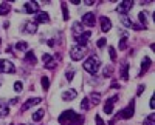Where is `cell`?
Masks as SVG:
<instances>
[{"label":"cell","instance_id":"obj_33","mask_svg":"<svg viewBox=\"0 0 155 125\" xmlns=\"http://www.w3.org/2000/svg\"><path fill=\"white\" fill-rule=\"evenodd\" d=\"M62 12H64V20H68V9L65 3H62Z\"/></svg>","mask_w":155,"mask_h":125},{"label":"cell","instance_id":"obj_12","mask_svg":"<svg viewBox=\"0 0 155 125\" xmlns=\"http://www.w3.org/2000/svg\"><path fill=\"white\" fill-rule=\"evenodd\" d=\"M118 101V96H113V97H110L109 101L106 102V105H104V113L106 114H112L113 113V104Z\"/></svg>","mask_w":155,"mask_h":125},{"label":"cell","instance_id":"obj_14","mask_svg":"<svg viewBox=\"0 0 155 125\" xmlns=\"http://www.w3.org/2000/svg\"><path fill=\"white\" fill-rule=\"evenodd\" d=\"M23 8H25V12L34 14V12H37V9H39V3L37 2H27L23 5Z\"/></svg>","mask_w":155,"mask_h":125},{"label":"cell","instance_id":"obj_16","mask_svg":"<svg viewBox=\"0 0 155 125\" xmlns=\"http://www.w3.org/2000/svg\"><path fill=\"white\" fill-rule=\"evenodd\" d=\"M78 96V93H76V90H67V91H64L62 93V99L64 101H73V99Z\"/></svg>","mask_w":155,"mask_h":125},{"label":"cell","instance_id":"obj_3","mask_svg":"<svg viewBox=\"0 0 155 125\" xmlns=\"http://www.w3.org/2000/svg\"><path fill=\"white\" fill-rule=\"evenodd\" d=\"M78 114L74 113L73 110H67V111H64V113L59 116V123H62V125H65V123H70L74 117H76Z\"/></svg>","mask_w":155,"mask_h":125},{"label":"cell","instance_id":"obj_17","mask_svg":"<svg viewBox=\"0 0 155 125\" xmlns=\"http://www.w3.org/2000/svg\"><path fill=\"white\" fill-rule=\"evenodd\" d=\"M150 67V59L149 57H144L143 59V64H141V71H140V76H144V73L149 70Z\"/></svg>","mask_w":155,"mask_h":125},{"label":"cell","instance_id":"obj_7","mask_svg":"<svg viewBox=\"0 0 155 125\" xmlns=\"http://www.w3.org/2000/svg\"><path fill=\"white\" fill-rule=\"evenodd\" d=\"M90 36H92V33H90V31H84L82 34L74 37V40H76V43L79 45V46H85L87 42H88V39H90Z\"/></svg>","mask_w":155,"mask_h":125},{"label":"cell","instance_id":"obj_9","mask_svg":"<svg viewBox=\"0 0 155 125\" xmlns=\"http://www.w3.org/2000/svg\"><path fill=\"white\" fill-rule=\"evenodd\" d=\"M50 20V16L44 11H37L34 14V23H47Z\"/></svg>","mask_w":155,"mask_h":125},{"label":"cell","instance_id":"obj_11","mask_svg":"<svg viewBox=\"0 0 155 125\" xmlns=\"http://www.w3.org/2000/svg\"><path fill=\"white\" fill-rule=\"evenodd\" d=\"M99 23H101V31H102V33H109V31H110V28H112L110 19H107L106 16H102V17L99 19Z\"/></svg>","mask_w":155,"mask_h":125},{"label":"cell","instance_id":"obj_39","mask_svg":"<svg viewBox=\"0 0 155 125\" xmlns=\"http://www.w3.org/2000/svg\"><path fill=\"white\" fill-rule=\"evenodd\" d=\"M104 45H106V39H99V40H98V46H99V48H102Z\"/></svg>","mask_w":155,"mask_h":125},{"label":"cell","instance_id":"obj_41","mask_svg":"<svg viewBox=\"0 0 155 125\" xmlns=\"http://www.w3.org/2000/svg\"><path fill=\"white\" fill-rule=\"evenodd\" d=\"M84 3H85V5H93L95 2H93V0H85V2H84Z\"/></svg>","mask_w":155,"mask_h":125},{"label":"cell","instance_id":"obj_13","mask_svg":"<svg viewBox=\"0 0 155 125\" xmlns=\"http://www.w3.org/2000/svg\"><path fill=\"white\" fill-rule=\"evenodd\" d=\"M41 102H42V99H41V97H33V99H28V101L22 105V111H27L28 108H31V107H34V105H37V104H41Z\"/></svg>","mask_w":155,"mask_h":125},{"label":"cell","instance_id":"obj_36","mask_svg":"<svg viewBox=\"0 0 155 125\" xmlns=\"http://www.w3.org/2000/svg\"><path fill=\"white\" fill-rule=\"evenodd\" d=\"M95 123H96V125H106V123H104V120H102L98 114L95 116Z\"/></svg>","mask_w":155,"mask_h":125},{"label":"cell","instance_id":"obj_37","mask_svg":"<svg viewBox=\"0 0 155 125\" xmlns=\"http://www.w3.org/2000/svg\"><path fill=\"white\" fill-rule=\"evenodd\" d=\"M110 74H112V68H110V67H107V68L104 70V77H109Z\"/></svg>","mask_w":155,"mask_h":125},{"label":"cell","instance_id":"obj_27","mask_svg":"<svg viewBox=\"0 0 155 125\" xmlns=\"http://www.w3.org/2000/svg\"><path fill=\"white\" fill-rule=\"evenodd\" d=\"M126 46H127V34L124 33L123 34V39L120 40V48L121 49H126Z\"/></svg>","mask_w":155,"mask_h":125},{"label":"cell","instance_id":"obj_15","mask_svg":"<svg viewBox=\"0 0 155 125\" xmlns=\"http://www.w3.org/2000/svg\"><path fill=\"white\" fill-rule=\"evenodd\" d=\"M23 31L25 33H30V34H34L36 31H37V23H34V22H27L23 25Z\"/></svg>","mask_w":155,"mask_h":125},{"label":"cell","instance_id":"obj_20","mask_svg":"<svg viewBox=\"0 0 155 125\" xmlns=\"http://www.w3.org/2000/svg\"><path fill=\"white\" fill-rule=\"evenodd\" d=\"M25 60H27L28 64H31V65H36V62H37V59H36L33 51H28L27 54H25Z\"/></svg>","mask_w":155,"mask_h":125},{"label":"cell","instance_id":"obj_4","mask_svg":"<svg viewBox=\"0 0 155 125\" xmlns=\"http://www.w3.org/2000/svg\"><path fill=\"white\" fill-rule=\"evenodd\" d=\"M134 113H135V102H130L129 104L121 113L118 114V117H123V119H130L132 116H134Z\"/></svg>","mask_w":155,"mask_h":125},{"label":"cell","instance_id":"obj_2","mask_svg":"<svg viewBox=\"0 0 155 125\" xmlns=\"http://www.w3.org/2000/svg\"><path fill=\"white\" fill-rule=\"evenodd\" d=\"M85 53H87V48H85V46L74 45V46H71V49H70V57H71L73 60H81V59H84Z\"/></svg>","mask_w":155,"mask_h":125},{"label":"cell","instance_id":"obj_35","mask_svg":"<svg viewBox=\"0 0 155 125\" xmlns=\"http://www.w3.org/2000/svg\"><path fill=\"white\" fill-rule=\"evenodd\" d=\"M22 88H23V85H22V82H16L14 83V90L19 93V91H22Z\"/></svg>","mask_w":155,"mask_h":125},{"label":"cell","instance_id":"obj_6","mask_svg":"<svg viewBox=\"0 0 155 125\" xmlns=\"http://www.w3.org/2000/svg\"><path fill=\"white\" fill-rule=\"evenodd\" d=\"M132 6H134V2H132V0H124V2H121V3L118 5V8H116V11H118L120 14L126 16L127 12H129V9H130Z\"/></svg>","mask_w":155,"mask_h":125},{"label":"cell","instance_id":"obj_22","mask_svg":"<svg viewBox=\"0 0 155 125\" xmlns=\"http://www.w3.org/2000/svg\"><path fill=\"white\" fill-rule=\"evenodd\" d=\"M8 113H9V108H8V105H6L5 102L0 101V117L8 116Z\"/></svg>","mask_w":155,"mask_h":125},{"label":"cell","instance_id":"obj_26","mask_svg":"<svg viewBox=\"0 0 155 125\" xmlns=\"http://www.w3.org/2000/svg\"><path fill=\"white\" fill-rule=\"evenodd\" d=\"M82 122H84V117H82V116H76V117L70 122V125H82Z\"/></svg>","mask_w":155,"mask_h":125},{"label":"cell","instance_id":"obj_24","mask_svg":"<svg viewBox=\"0 0 155 125\" xmlns=\"http://www.w3.org/2000/svg\"><path fill=\"white\" fill-rule=\"evenodd\" d=\"M121 23L124 25V27H127V28H132L134 27V22L129 19L127 16H121Z\"/></svg>","mask_w":155,"mask_h":125},{"label":"cell","instance_id":"obj_18","mask_svg":"<svg viewBox=\"0 0 155 125\" xmlns=\"http://www.w3.org/2000/svg\"><path fill=\"white\" fill-rule=\"evenodd\" d=\"M121 79L123 80H129V64L124 62L123 67H121Z\"/></svg>","mask_w":155,"mask_h":125},{"label":"cell","instance_id":"obj_10","mask_svg":"<svg viewBox=\"0 0 155 125\" xmlns=\"http://www.w3.org/2000/svg\"><path fill=\"white\" fill-rule=\"evenodd\" d=\"M42 60H44V64H45V68H48V70H54L56 68V60H53L51 54H44L42 56Z\"/></svg>","mask_w":155,"mask_h":125},{"label":"cell","instance_id":"obj_8","mask_svg":"<svg viewBox=\"0 0 155 125\" xmlns=\"http://www.w3.org/2000/svg\"><path fill=\"white\" fill-rule=\"evenodd\" d=\"M82 23L87 25V27H95L96 19H95V14H93V12H85V14L82 16Z\"/></svg>","mask_w":155,"mask_h":125},{"label":"cell","instance_id":"obj_38","mask_svg":"<svg viewBox=\"0 0 155 125\" xmlns=\"http://www.w3.org/2000/svg\"><path fill=\"white\" fill-rule=\"evenodd\" d=\"M73 77H74V71H73V70H71V71H67V79L71 80Z\"/></svg>","mask_w":155,"mask_h":125},{"label":"cell","instance_id":"obj_25","mask_svg":"<svg viewBox=\"0 0 155 125\" xmlns=\"http://www.w3.org/2000/svg\"><path fill=\"white\" fill-rule=\"evenodd\" d=\"M44 114H45V111H44V110H37L36 113L33 114V120H34V122H39V120L44 117Z\"/></svg>","mask_w":155,"mask_h":125},{"label":"cell","instance_id":"obj_29","mask_svg":"<svg viewBox=\"0 0 155 125\" xmlns=\"http://www.w3.org/2000/svg\"><path fill=\"white\" fill-rule=\"evenodd\" d=\"M16 48L19 49V51H25V49L28 48V43H27V42H17Z\"/></svg>","mask_w":155,"mask_h":125},{"label":"cell","instance_id":"obj_19","mask_svg":"<svg viewBox=\"0 0 155 125\" xmlns=\"http://www.w3.org/2000/svg\"><path fill=\"white\" fill-rule=\"evenodd\" d=\"M82 33H84V27H82V25L81 23H74L73 25V36L78 37V36L82 34Z\"/></svg>","mask_w":155,"mask_h":125},{"label":"cell","instance_id":"obj_21","mask_svg":"<svg viewBox=\"0 0 155 125\" xmlns=\"http://www.w3.org/2000/svg\"><path fill=\"white\" fill-rule=\"evenodd\" d=\"M99 101H101V94L99 93H92V94H90V99H88L90 104L96 105V104H99Z\"/></svg>","mask_w":155,"mask_h":125},{"label":"cell","instance_id":"obj_1","mask_svg":"<svg viewBox=\"0 0 155 125\" xmlns=\"http://www.w3.org/2000/svg\"><path fill=\"white\" fill-rule=\"evenodd\" d=\"M99 67H101V60H99V57H96V56H90V57L84 62V70H85L87 73H90V74H96L98 70H99Z\"/></svg>","mask_w":155,"mask_h":125},{"label":"cell","instance_id":"obj_5","mask_svg":"<svg viewBox=\"0 0 155 125\" xmlns=\"http://www.w3.org/2000/svg\"><path fill=\"white\" fill-rule=\"evenodd\" d=\"M14 71H16V67L12 65V62L6 59L0 60V73H14Z\"/></svg>","mask_w":155,"mask_h":125},{"label":"cell","instance_id":"obj_30","mask_svg":"<svg viewBox=\"0 0 155 125\" xmlns=\"http://www.w3.org/2000/svg\"><path fill=\"white\" fill-rule=\"evenodd\" d=\"M41 82H42V88H44V90H48V86H50V79L44 76V77L41 79Z\"/></svg>","mask_w":155,"mask_h":125},{"label":"cell","instance_id":"obj_23","mask_svg":"<svg viewBox=\"0 0 155 125\" xmlns=\"http://www.w3.org/2000/svg\"><path fill=\"white\" fill-rule=\"evenodd\" d=\"M9 9H11V6H9V3H6V2H3L2 5H0V16H6L8 12H9Z\"/></svg>","mask_w":155,"mask_h":125},{"label":"cell","instance_id":"obj_42","mask_svg":"<svg viewBox=\"0 0 155 125\" xmlns=\"http://www.w3.org/2000/svg\"><path fill=\"white\" fill-rule=\"evenodd\" d=\"M149 107H150V108H152V110H153V107H155V105H153V97H152V99H150V102H149Z\"/></svg>","mask_w":155,"mask_h":125},{"label":"cell","instance_id":"obj_43","mask_svg":"<svg viewBox=\"0 0 155 125\" xmlns=\"http://www.w3.org/2000/svg\"><path fill=\"white\" fill-rule=\"evenodd\" d=\"M11 125H14V123H11Z\"/></svg>","mask_w":155,"mask_h":125},{"label":"cell","instance_id":"obj_32","mask_svg":"<svg viewBox=\"0 0 155 125\" xmlns=\"http://www.w3.org/2000/svg\"><path fill=\"white\" fill-rule=\"evenodd\" d=\"M81 108H82V110H88V108H90V102H88V97L82 99V102H81Z\"/></svg>","mask_w":155,"mask_h":125},{"label":"cell","instance_id":"obj_34","mask_svg":"<svg viewBox=\"0 0 155 125\" xmlns=\"http://www.w3.org/2000/svg\"><path fill=\"white\" fill-rule=\"evenodd\" d=\"M109 53H110V59L115 62V60H116V51H115V48L109 46Z\"/></svg>","mask_w":155,"mask_h":125},{"label":"cell","instance_id":"obj_28","mask_svg":"<svg viewBox=\"0 0 155 125\" xmlns=\"http://www.w3.org/2000/svg\"><path fill=\"white\" fill-rule=\"evenodd\" d=\"M144 125H155V116L153 114H149L144 120Z\"/></svg>","mask_w":155,"mask_h":125},{"label":"cell","instance_id":"obj_40","mask_svg":"<svg viewBox=\"0 0 155 125\" xmlns=\"http://www.w3.org/2000/svg\"><path fill=\"white\" fill-rule=\"evenodd\" d=\"M143 90H144V85H140V86H138V93H137V94L140 96L141 93H143Z\"/></svg>","mask_w":155,"mask_h":125},{"label":"cell","instance_id":"obj_31","mask_svg":"<svg viewBox=\"0 0 155 125\" xmlns=\"http://www.w3.org/2000/svg\"><path fill=\"white\" fill-rule=\"evenodd\" d=\"M138 19H140V22H141V27L146 28V14H144V12H140V14H138Z\"/></svg>","mask_w":155,"mask_h":125}]
</instances>
